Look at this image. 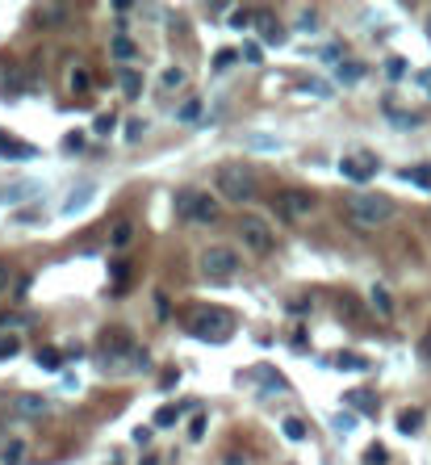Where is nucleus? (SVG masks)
I'll use <instances>...</instances> for the list:
<instances>
[{"label": "nucleus", "mask_w": 431, "mask_h": 465, "mask_svg": "<svg viewBox=\"0 0 431 465\" xmlns=\"http://www.w3.org/2000/svg\"><path fill=\"white\" fill-rule=\"evenodd\" d=\"M247 21H251L247 8H231V25H235V29H247Z\"/></svg>", "instance_id": "obj_38"}, {"label": "nucleus", "mask_w": 431, "mask_h": 465, "mask_svg": "<svg viewBox=\"0 0 431 465\" xmlns=\"http://www.w3.org/2000/svg\"><path fill=\"white\" fill-rule=\"evenodd\" d=\"M335 365H339V369H348V373H365V369H369V361H365V357H356V352L335 357Z\"/></svg>", "instance_id": "obj_22"}, {"label": "nucleus", "mask_w": 431, "mask_h": 465, "mask_svg": "<svg viewBox=\"0 0 431 465\" xmlns=\"http://www.w3.org/2000/svg\"><path fill=\"white\" fill-rule=\"evenodd\" d=\"M176 420H180V411H176V407H159V411H155V424H159V428H172Z\"/></svg>", "instance_id": "obj_33"}, {"label": "nucleus", "mask_w": 431, "mask_h": 465, "mask_svg": "<svg viewBox=\"0 0 431 465\" xmlns=\"http://www.w3.org/2000/svg\"><path fill=\"white\" fill-rule=\"evenodd\" d=\"M21 352V340L13 336V331H0V361H8V357H17Z\"/></svg>", "instance_id": "obj_24"}, {"label": "nucleus", "mask_w": 431, "mask_h": 465, "mask_svg": "<svg viewBox=\"0 0 431 465\" xmlns=\"http://www.w3.org/2000/svg\"><path fill=\"white\" fill-rule=\"evenodd\" d=\"M386 76H390V80H402V76H407V59H402V55H390V59H386Z\"/></svg>", "instance_id": "obj_25"}, {"label": "nucleus", "mask_w": 431, "mask_h": 465, "mask_svg": "<svg viewBox=\"0 0 431 465\" xmlns=\"http://www.w3.org/2000/svg\"><path fill=\"white\" fill-rule=\"evenodd\" d=\"M126 138H130V143H138V138H143V122H138V117H130V122H126Z\"/></svg>", "instance_id": "obj_41"}, {"label": "nucleus", "mask_w": 431, "mask_h": 465, "mask_svg": "<svg viewBox=\"0 0 431 465\" xmlns=\"http://www.w3.org/2000/svg\"><path fill=\"white\" fill-rule=\"evenodd\" d=\"M428 34H431V13H428Z\"/></svg>", "instance_id": "obj_50"}, {"label": "nucleus", "mask_w": 431, "mask_h": 465, "mask_svg": "<svg viewBox=\"0 0 431 465\" xmlns=\"http://www.w3.org/2000/svg\"><path fill=\"white\" fill-rule=\"evenodd\" d=\"M205 436V420H193V428H189V441H201Z\"/></svg>", "instance_id": "obj_44"}, {"label": "nucleus", "mask_w": 431, "mask_h": 465, "mask_svg": "<svg viewBox=\"0 0 431 465\" xmlns=\"http://www.w3.org/2000/svg\"><path fill=\"white\" fill-rule=\"evenodd\" d=\"M109 239H113V248H126V243H130V239H134V227H130V222H117V227H113V235H109Z\"/></svg>", "instance_id": "obj_27"}, {"label": "nucleus", "mask_w": 431, "mask_h": 465, "mask_svg": "<svg viewBox=\"0 0 431 465\" xmlns=\"http://www.w3.org/2000/svg\"><path fill=\"white\" fill-rule=\"evenodd\" d=\"M348 407H356V411H365V415H377V399L373 394H348Z\"/></svg>", "instance_id": "obj_23"}, {"label": "nucleus", "mask_w": 431, "mask_h": 465, "mask_svg": "<svg viewBox=\"0 0 431 465\" xmlns=\"http://www.w3.org/2000/svg\"><path fill=\"white\" fill-rule=\"evenodd\" d=\"M4 281H8V269H4V264H0V289H4Z\"/></svg>", "instance_id": "obj_48"}, {"label": "nucleus", "mask_w": 431, "mask_h": 465, "mask_svg": "<svg viewBox=\"0 0 431 465\" xmlns=\"http://www.w3.org/2000/svg\"><path fill=\"white\" fill-rule=\"evenodd\" d=\"M419 424H423V415H419V411H402V420H398V428H402L407 436H415V432H419Z\"/></svg>", "instance_id": "obj_28"}, {"label": "nucleus", "mask_w": 431, "mask_h": 465, "mask_svg": "<svg viewBox=\"0 0 431 465\" xmlns=\"http://www.w3.org/2000/svg\"><path fill=\"white\" fill-rule=\"evenodd\" d=\"M298 84H302L306 92H314V96H331V84H327V80H310V76H302Z\"/></svg>", "instance_id": "obj_26"}, {"label": "nucleus", "mask_w": 431, "mask_h": 465, "mask_svg": "<svg viewBox=\"0 0 431 465\" xmlns=\"http://www.w3.org/2000/svg\"><path fill=\"white\" fill-rule=\"evenodd\" d=\"M239 235H243V243H247L251 252H260V256H268V252L277 248V235H272V227H268L264 218H243V222H239Z\"/></svg>", "instance_id": "obj_5"}, {"label": "nucleus", "mask_w": 431, "mask_h": 465, "mask_svg": "<svg viewBox=\"0 0 431 465\" xmlns=\"http://www.w3.org/2000/svg\"><path fill=\"white\" fill-rule=\"evenodd\" d=\"M277 206H281V214H298V210H310L314 197H310V193H285Z\"/></svg>", "instance_id": "obj_13"}, {"label": "nucleus", "mask_w": 431, "mask_h": 465, "mask_svg": "<svg viewBox=\"0 0 431 465\" xmlns=\"http://www.w3.org/2000/svg\"><path fill=\"white\" fill-rule=\"evenodd\" d=\"M344 218H348V227H356V231H377V227H386V222L394 218V201H390L386 193L356 189V193L344 197Z\"/></svg>", "instance_id": "obj_1"}, {"label": "nucleus", "mask_w": 431, "mask_h": 465, "mask_svg": "<svg viewBox=\"0 0 431 465\" xmlns=\"http://www.w3.org/2000/svg\"><path fill=\"white\" fill-rule=\"evenodd\" d=\"M109 55H113V59H117V63H122V67H126V63H130V59H134V55H138V50H134V42H130V38H126V34H117V38H113V42H109Z\"/></svg>", "instance_id": "obj_12"}, {"label": "nucleus", "mask_w": 431, "mask_h": 465, "mask_svg": "<svg viewBox=\"0 0 431 465\" xmlns=\"http://www.w3.org/2000/svg\"><path fill=\"white\" fill-rule=\"evenodd\" d=\"M180 214H184V218H193V222H218V214H222V210H218V201H214L210 193H197V189H193V193H184V197H180Z\"/></svg>", "instance_id": "obj_6"}, {"label": "nucleus", "mask_w": 431, "mask_h": 465, "mask_svg": "<svg viewBox=\"0 0 431 465\" xmlns=\"http://www.w3.org/2000/svg\"><path fill=\"white\" fill-rule=\"evenodd\" d=\"M335 76H339L344 84H356V80L365 76V63H352V59H344V63L335 67Z\"/></svg>", "instance_id": "obj_20"}, {"label": "nucleus", "mask_w": 431, "mask_h": 465, "mask_svg": "<svg viewBox=\"0 0 431 465\" xmlns=\"http://www.w3.org/2000/svg\"><path fill=\"white\" fill-rule=\"evenodd\" d=\"M34 155H38V147H29V143H17V138L0 134V159H34Z\"/></svg>", "instance_id": "obj_10"}, {"label": "nucleus", "mask_w": 431, "mask_h": 465, "mask_svg": "<svg viewBox=\"0 0 431 465\" xmlns=\"http://www.w3.org/2000/svg\"><path fill=\"white\" fill-rule=\"evenodd\" d=\"M176 117H180V122H197V117H201V101H184V105L176 109Z\"/></svg>", "instance_id": "obj_31"}, {"label": "nucleus", "mask_w": 431, "mask_h": 465, "mask_svg": "<svg viewBox=\"0 0 431 465\" xmlns=\"http://www.w3.org/2000/svg\"><path fill=\"white\" fill-rule=\"evenodd\" d=\"M163 84H168V88H180V84H184V71H180V67L163 71Z\"/></svg>", "instance_id": "obj_40"}, {"label": "nucleus", "mask_w": 431, "mask_h": 465, "mask_svg": "<svg viewBox=\"0 0 431 465\" xmlns=\"http://www.w3.org/2000/svg\"><path fill=\"white\" fill-rule=\"evenodd\" d=\"M323 59L339 67V63H344V46H339V42H331V46H323Z\"/></svg>", "instance_id": "obj_35"}, {"label": "nucleus", "mask_w": 431, "mask_h": 465, "mask_svg": "<svg viewBox=\"0 0 431 465\" xmlns=\"http://www.w3.org/2000/svg\"><path fill=\"white\" fill-rule=\"evenodd\" d=\"M13 411H17V415H46V411H50V399H46V394H17V399H13Z\"/></svg>", "instance_id": "obj_9"}, {"label": "nucleus", "mask_w": 431, "mask_h": 465, "mask_svg": "<svg viewBox=\"0 0 431 465\" xmlns=\"http://www.w3.org/2000/svg\"><path fill=\"white\" fill-rule=\"evenodd\" d=\"M365 465H386V449H381V445H373V449L365 453Z\"/></svg>", "instance_id": "obj_39"}, {"label": "nucleus", "mask_w": 431, "mask_h": 465, "mask_svg": "<svg viewBox=\"0 0 431 465\" xmlns=\"http://www.w3.org/2000/svg\"><path fill=\"white\" fill-rule=\"evenodd\" d=\"M377 168H381V164H377L373 155H348V159L339 164V172H344L348 180H360V185H365V180H373V176H377Z\"/></svg>", "instance_id": "obj_7"}, {"label": "nucleus", "mask_w": 431, "mask_h": 465, "mask_svg": "<svg viewBox=\"0 0 431 465\" xmlns=\"http://www.w3.org/2000/svg\"><path fill=\"white\" fill-rule=\"evenodd\" d=\"M419 84L428 88V96H431V67H428V71H419Z\"/></svg>", "instance_id": "obj_46"}, {"label": "nucleus", "mask_w": 431, "mask_h": 465, "mask_svg": "<svg viewBox=\"0 0 431 465\" xmlns=\"http://www.w3.org/2000/svg\"><path fill=\"white\" fill-rule=\"evenodd\" d=\"M264 38H268V46H281V42H285V29H277V21L264 17Z\"/></svg>", "instance_id": "obj_30"}, {"label": "nucleus", "mask_w": 431, "mask_h": 465, "mask_svg": "<svg viewBox=\"0 0 431 465\" xmlns=\"http://www.w3.org/2000/svg\"><path fill=\"white\" fill-rule=\"evenodd\" d=\"M197 269H201V277L205 281H231L235 273H239V256L231 252V248H205L201 252V260H197Z\"/></svg>", "instance_id": "obj_4"}, {"label": "nucleus", "mask_w": 431, "mask_h": 465, "mask_svg": "<svg viewBox=\"0 0 431 465\" xmlns=\"http://www.w3.org/2000/svg\"><path fill=\"white\" fill-rule=\"evenodd\" d=\"M331 428H335L339 436H348V432L356 428V420H352V415H335V420H331Z\"/></svg>", "instance_id": "obj_36"}, {"label": "nucleus", "mask_w": 431, "mask_h": 465, "mask_svg": "<svg viewBox=\"0 0 431 465\" xmlns=\"http://www.w3.org/2000/svg\"><path fill=\"white\" fill-rule=\"evenodd\" d=\"M34 21H38L42 29H54V25L67 21V4H42V8L34 13Z\"/></svg>", "instance_id": "obj_11"}, {"label": "nucleus", "mask_w": 431, "mask_h": 465, "mask_svg": "<svg viewBox=\"0 0 431 465\" xmlns=\"http://www.w3.org/2000/svg\"><path fill=\"white\" fill-rule=\"evenodd\" d=\"M17 457H21V445H8V453H4V462L17 465Z\"/></svg>", "instance_id": "obj_45"}, {"label": "nucleus", "mask_w": 431, "mask_h": 465, "mask_svg": "<svg viewBox=\"0 0 431 465\" xmlns=\"http://www.w3.org/2000/svg\"><path fill=\"white\" fill-rule=\"evenodd\" d=\"M402 176H407V180H415V185H423V189L431 185V168H415V172H402Z\"/></svg>", "instance_id": "obj_37"}, {"label": "nucleus", "mask_w": 431, "mask_h": 465, "mask_svg": "<svg viewBox=\"0 0 431 465\" xmlns=\"http://www.w3.org/2000/svg\"><path fill=\"white\" fill-rule=\"evenodd\" d=\"M92 130H96V134H109V130H113V113H101V117H96V126H92Z\"/></svg>", "instance_id": "obj_42"}, {"label": "nucleus", "mask_w": 431, "mask_h": 465, "mask_svg": "<svg viewBox=\"0 0 431 465\" xmlns=\"http://www.w3.org/2000/svg\"><path fill=\"white\" fill-rule=\"evenodd\" d=\"M226 465H243V457H239V453H231V457H226Z\"/></svg>", "instance_id": "obj_47"}, {"label": "nucleus", "mask_w": 431, "mask_h": 465, "mask_svg": "<svg viewBox=\"0 0 431 465\" xmlns=\"http://www.w3.org/2000/svg\"><path fill=\"white\" fill-rule=\"evenodd\" d=\"M214 185H218V193H222L226 201H235V206H247V201L260 193V176H256L247 164H222V168L214 172Z\"/></svg>", "instance_id": "obj_3"}, {"label": "nucleus", "mask_w": 431, "mask_h": 465, "mask_svg": "<svg viewBox=\"0 0 431 465\" xmlns=\"http://www.w3.org/2000/svg\"><path fill=\"white\" fill-rule=\"evenodd\" d=\"M184 331L197 336V340H205V344H222V340H231L235 319L226 310H218V306H193L184 315Z\"/></svg>", "instance_id": "obj_2"}, {"label": "nucleus", "mask_w": 431, "mask_h": 465, "mask_svg": "<svg viewBox=\"0 0 431 465\" xmlns=\"http://www.w3.org/2000/svg\"><path fill=\"white\" fill-rule=\"evenodd\" d=\"M235 63H239V50H218V55H214V63H210V71H214V76H222V71H226V67H235Z\"/></svg>", "instance_id": "obj_21"}, {"label": "nucleus", "mask_w": 431, "mask_h": 465, "mask_svg": "<svg viewBox=\"0 0 431 465\" xmlns=\"http://www.w3.org/2000/svg\"><path fill=\"white\" fill-rule=\"evenodd\" d=\"M239 55H243L247 63H260V59H264V46H260V42H247V46H243Z\"/></svg>", "instance_id": "obj_34"}, {"label": "nucleus", "mask_w": 431, "mask_h": 465, "mask_svg": "<svg viewBox=\"0 0 431 465\" xmlns=\"http://www.w3.org/2000/svg\"><path fill=\"white\" fill-rule=\"evenodd\" d=\"M298 29H302V34H314V29H319V17H314V8H302V13H298Z\"/></svg>", "instance_id": "obj_29"}, {"label": "nucleus", "mask_w": 431, "mask_h": 465, "mask_svg": "<svg viewBox=\"0 0 431 465\" xmlns=\"http://www.w3.org/2000/svg\"><path fill=\"white\" fill-rule=\"evenodd\" d=\"M386 113H390V122H394L398 130H415V126H419V113H411V109H394L390 101H386Z\"/></svg>", "instance_id": "obj_15"}, {"label": "nucleus", "mask_w": 431, "mask_h": 465, "mask_svg": "<svg viewBox=\"0 0 431 465\" xmlns=\"http://www.w3.org/2000/svg\"><path fill=\"white\" fill-rule=\"evenodd\" d=\"M423 357H431V340H423Z\"/></svg>", "instance_id": "obj_49"}, {"label": "nucleus", "mask_w": 431, "mask_h": 465, "mask_svg": "<svg viewBox=\"0 0 431 465\" xmlns=\"http://www.w3.org/2000/svg\"><path fill=\"white\" fill-rule=\"evenodd\" d=\"M38 365H42V369H50V373H54V369H59V365H63V361H59V352H54V348H42V352H38Z\"/></svg>", "instance_id": "obj_32"}, {"label": "nucleus", "mask_w": 431, "mask_h": 465, "mask_svg": "<svg viewBox=\"0 0 431 465\" xmlns=\"http://www.w3.org/2000/svg\"><path fill=\"white\" fill-rule=\"evenodd\" d=\"M243 143H247V151H281V147H285V143L272 138V134H247Z\"/></svg>", "instance_id": "obj_18"}, {"label": "nucleus", "mask_w": 431, "mask_h": 465, "mask_svg": "<svg viewBox=\"0 0 431 465\" xmlns=\"http://www.w3.org/2000/svg\"><path fill=\"white\" fill-rule=\"evenodd\" d=\"M281 436H285V441H293V445H302V441H306V420H298V415L281 420Z\"/></svg>", "instance_id": "obj_17"}, {"label": "nucleus", "mask_w": 431, "mask_h": 465, "mask_svg": "<svg viewBox=\"0 0 431 465\" xmlns=\"http://www.w3.org/2000/svg\"><path fill=\"white\" fill-rule=\"evenodd\" d=\"M92 197H96V185H88V180H84V185H75V189H71V197L59 206V214H63V218H75V214H84V210L92 206Z\"/></svg>", "instance_id": "obj_8"}, {"label": "nucleus", "mask_w": 431, "mask_h": 465, "mask_svg": "<svg viewBox=\"0 0 431 465\" xmlns=\"http://www.w3.org/2000/svg\"><path fill=\"white\" fill-rule=\"evenodd\" d=\"M21 92V71L17 67H0V96L8 101V96H17Z\"/></svg>", "instance_id": "obj_14"}, {"label": "nucleus", "mask_w": 431, "mask_h": 465, "mask_svg": "<svg viewBox=\"0 0 431 465\" xmlns=\"http://www.w3.org/2000/svg\"><path fill=\"white\" fill-rule=\"evenodd\" d=\"M369 302H373L377 315H394V298H390L386 285H373V289H369Z\"/></svg>", "instance_id": "obj_16"}, {"label": "nucleus", "mask_w": 431, "mask_h": 465, "mask_svg": "<svg viewBox=\"0 0 431 465\" xmlns=\"http://www.w3.org/2000/svg\"><path fill=\"white\" fill-rule=\"evenodd\" d=\"M122 92L126 96H143V76L134 67H122Z\"/></svg>", "instance_id": "obj_19"}, {"label": "nucleus", "mask_w": 431, "mask_h": 465, "mask_svg": "<svg viewBox=\"0 0 431 465\" xmlns=\"http://www.w3.org/2000/svg\"><path fill=\"white\" fill-rule=\"evenodd\" d=\"M71 88L84 92V88H88V76H84V71H71Z\"/></svg>", "instance_id": "obj_43"}]
</instances>
